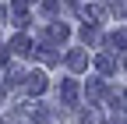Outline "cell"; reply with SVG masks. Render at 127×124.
Listing matches in <instances>:
<instances>
[{"instance_id": "cell-1", "label": "cell", "mask_w": 127, "mask_h": 124, "mask_svg": "<svg viewBox=\"0 0 127 124\" xmlns=\"http://www.w3.org/2000/svg\"><path fill=\"white\" fill-rule=\"evenodd\" d=\"M46 89V78H42V74L35 71V74H28V92H42Z\"/></svg>"}, {"instance_id": "cell-2", "label": "cell", "mask_w": 127, "mask_h": 124, "mask_svg": "<svg viewBox=\"0 0 127 124\" xmlns=\"http://www.w3.org/2000/svg\"><path fill=\"white\" fill-rule=\"evenodd\" d=\"M39 60H42V64H57V60H60V53H53L50 46H39Z\"/></svg>"}, {"instance_id": "cell-3", "label": "cell", "mask_w": 127, "mask_h": 124, "mask_svg": "<svg viewBox=\"0 0 127 124\" xmlns=\"http://www.w3.org/2000/svg\"><path fill=\"white\" fill-rule=\"evenodd\" d=\"M67 64H71L74 71H81V67H85V53H81V50H74V53H67Z\"/></svg>"}, {"instance_id": "cell-4", "label": "cell", "mask_w": 127, "mask_h": 124, "mask_svg": "<svg viewBox=\"0 0 127 124\" xmlns=\"http://www.w3.org/2000/svg\"><path fill=\"white\" fill-rule=\"evenodd\" d=\"M11 50H14V53H32V46H28V36H18V39L11 43Z\"/></svg>"}, {"instance_id": "cell-5", "label": "cell", "mask_w": 127, "mask_h": 124, "mask_svg": "<svg viewBox=\"0 0 127 124\" xmlns=\"http://www.w3.org/2000/svg\"><path fill=\"white\" fill-rule=\"evenodd\" d=\"M50 39L64 43V39H67V25H50Z\"/></svg>"}, {"instance_id": "cell-6", "label": "cell", "mask_w": 127, "mask_h": 124, "mask_svg": "<svg viewBox=\"0 0 127 124\" xmlns=\"http://www.w3.org/2000/svg\"><path fill=\"white\" fill-rule=\"evenodd\" d=\"M60 92H64V99H67V103H74V99H78V85H74V82H64V89H60Z\"/></svg>"}, {"instance_id": "cell-7", "label": "cell", "mask_w": 127, "mask_h": 124, "mask_svg": "<svg viewBox=\"0 0 127 124\" xmlns=\"http://www.w3.org/2000/svg\"><path fill=\"white\" fill-rule=\"evenodd\" d=\"M99 71H106V74L113 71V57H109V53H102V57H99Z\"/></svg>"}, {"instance_id": "cell-8", "label": "cell", "mask_w": 127, "mask_h": 124, "mask_svg": "<svg viewBox=\"0 0 127 124\" xmlns=\"http://www.w3.org/2000/svg\"><path fill=\"white\" fill-rule=\"evenodd\" d=\"M109 43H113V46H117V43H120V46H127V28H120V32L109 39Z\"/></svg>"}, {"instance_id": "cell-9", "label": "cell", "mask_w": 127, "mask_h": 124, "mask_svg": "<svg viewBox=\"0 0 127 124\" xmlns=\"http://www.w3.org/2000/svg\"><path fill=\"white\" fill-rule=\"evenodd\" d=\"M109 7H113L117 14H124V11H127V0H109Z\"/></svg>"}, {"instance_id": "cell-10", "label": "cell", "mask_w": 127, "mask_h": 124, "mask_svg": "<svg viewBox=\"0 0 127 124\" xmlns=\"http://www.w3.org/2000/svg\"><path fill=\"white\" fill-rule=\"evenodd\" d=\"M120 99H127V92H124V96H120Z\"/></svg>"}]
</instances>
